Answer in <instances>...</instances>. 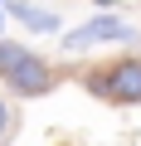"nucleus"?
Returning <instances> with one entry per match:
<instances>
[{
    "instance_id": "7ed1b4c3",
    "label": "nucleus",
    "mask_w": 141,
    "mask_h": 146,
    "mask_svg": "<svg viewBox=\"0 0 141 146\" xmlns=\"http://www.w3.org/2000/svg\"><path fill=\"white\" fill-rule=\"evenodd\" d=\"M112 39H131V29L122 25V20H112V15H102V20H88V25H78L73 34L63 39V49H93V44H112Z\"/></svg>"
},
{
    "instance_id": "f03ea898",
    "label": "nucleus",
    "mask_w": 141,
    "mask_h": 146,
    "mask_svg": "<svg viewBox=\"0 0 141 146\" xmlns=\"http://www.w3.org/2000/svg\"><path fill=\"white\" fill-rule=\"evenodd\" d=\"M97 88H102V98H112V102H141V58H126V63L107 68Z\"/></svg>"
},
{
    "instance_id": "20e7f679",
    "label": "nucleus",
    "mask_w": 141,
    "mask_h": 146,
    "mask_svg": "<svg viewBox=\"0 0 141 146\" xmlns=\"http://www.w3.org/2000/svg\"><path fill=\"white\" fill-rule=\"evenodd\" d=\"M10 10H15V15L29 25V29H58V20H54V15H44V10H29V5H20V0H15Z\"/></svg>"
},
{
    "instance_id": "39448f33",
    "label": "nucleus",
    "mask_w": 141,
    "mask_h": 146,
    "mask_svg": "<svg viewBox=\"0 0 141 146\" xmlns=\"http://www.w3.org/2000/svg\"><path fill=\"white\" fill-rule=\"evenodd\" d=\"M5 127H10V112H5V102H0V136H5Z\"/></svg>"
},
{
    "instance_id": "f257e3e1",
    "label": "nucleus",
    "mask_w": 141,
    "mask_h": 146,
    "mask_svg": "<svg viewBox=\"0 0 141 146\" xmlns=\"http://www.w3.org/2000/svg\"><path fill=\"white\" fill-rule=\"evenodd\" d=\"M0 78H5L15 93H24V98L49 93V68L29 49H20V44H0Z\"/></svg>"
}]
</instances>
